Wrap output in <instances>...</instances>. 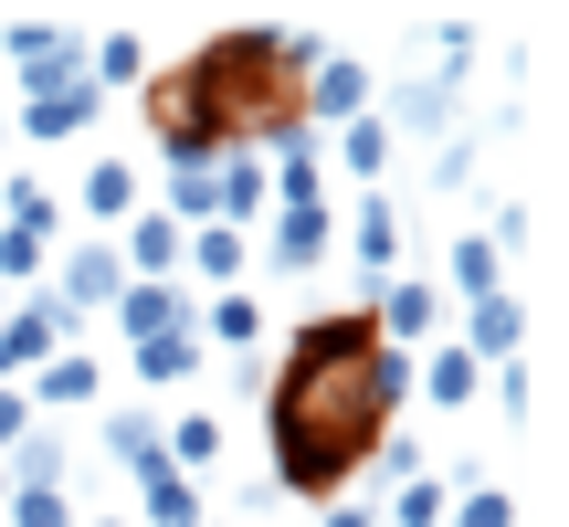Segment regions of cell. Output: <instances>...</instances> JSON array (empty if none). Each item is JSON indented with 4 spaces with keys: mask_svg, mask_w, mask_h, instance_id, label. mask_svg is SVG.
I'll list each match as a JSON object with an SVG mask.
<instances>
[{
    "mask_svg": "<svg viewBox=\"0 0 569 527\" xmlns=\"http://www.w3.org/2000/svg\"><path fill=\"white\" fill-rule=\"evenodd\" d=\"M96 527H138V517H96Z\"/></svg>",
    "mask_w": 569,
    "mask_h": 527,
    "instance_id": "34",
    "label": "cell"
},
{
    "mask_svg": "<svg viewBox=\"0 0 569 527\" xmlns=\"http://www.w3.org/2000/svg\"><path fill=\"white\" fill-rule=\"evenodd\" d=\"M42 296H53L74 327H84V317H106V306L127 296V264H117V243H74V253L53 264V285H42Z\"/></svg>",
    "mask_w": 569,
    "mask_h": 527,
    "instance_id": "6",
    "label": "cell"
},
{
    "mask_svg": "<svg viewBox=\"0 0 569 527\" xmlns=\"http://www.w3.org/2000/svg\"><path fill=\"white\" fill-rule=\"evenodd\" d=\"M138 507H148V527H201L211 507H201V486H190V475H138Z\"/></svg>",
    "mask_w": 569,
    "mask_h": 527,
    "instance_id": "24",
    "label": "cell"
},
{
    "mask_svg": "<svg viewBox=\"0 0 569 527\" xmlns=\"http://www.w3.org/2000/svg\"><path fill=\"white\" fill-rule=\"evenodd\" d=\"M443 527H517V496L475 475V486H465V496H453V507H443Z\"/></svg>",
    "mask_w": 569,
    "mask_h": 527,
    "instance_id": "28",
    "label": "cell"
},
{
    "mask_svg": "<svg viewBox=\"0 0 569 527\" xmlns=\"http://www.w3.org/2000/svg\"><path fill=\"white\" fill-rule=\"evenodd\" d=\"M390 159H401V138H390V127H380V106H369V117H348V127H338V169H359L369 190L390 180Z\"/></svg>",
    "mask_w": 569,
    "mask_h": 527,
    "instance_id": "20",
    "label": "cell"
},
{
    "mask_svg": "<svg viewBox=\"0 0 569 527\" xmlns=\"http://www.w3.org/2000/svg\"><path fill=\"white\" fill-rule=\"evenodd\" d=\"M369 338L380 348H422V338H443V285H422V275H390L380 285V306H369Z\"/></svg>",
    "mask_w": 569,
    "mask_h": 527,
    "instance_id": "7",
    "label": "cell"
},
{
    "mask_svg": "<svg viewBox=\"0 0 569 527\" xmlns=\"http://www.w3.org/2000/svg\"><path fill=\"white\" fill-rule=\"evenodd\" d=\"M0 517H11V527H74V496H63V486H11Z\"/></svg>",
    "mask_w": 569,
    "mask_h": 527,
    "instance_id": "29",
    "label": "cell"
},
{
    "mask_svg": "<svg viewBox=\"0 0 569 527\" xmlns=\"http://www.w3.org/2000/svg\"><path fill=\"white\" fill-rule=\"evenodd\" d=\"M96 390H106V369L84 359V348H53V359H42L32 380H21V401H32V411H84Z\"/></svg>",
    "mask_w": 569,
    "mask_h": 527,
    "instance_id": "15",
    "label": "cell"
},
{
    "mask_svg": "<svg viewBox=\"0 0 569 527\" xmlns=\"http://www.w3.org/2000/svg\"><path fill=\"white\" fill-rule=\"evenodd\" d=\"M74 211H84V222H127V211H148L138 159H96V169L74 180Z\"/></svg>",
    "mask_w": 569,
    "mask_h": 527,
    "instance_id": "17",
    "label": "cell"
},
{
    "mask_svg": "<svg viewBox=\"0 0 569 527\" xmlns=\"http://www.w3.org/2000/svg\"><path fill=\"white\" fill-rule=\"evenodd\" d=\"M453 117H465V63H443V74H411L401 96L380 106L390 138H432V127H453Z\"/></svg>",
    "mask_w": 569,
    "mask_h": 527,
    "instance_id": "8",
    "label": "cell"
},
{
    "mask_svg": "<svg viewBox=\"0 0 569 527\" xmlns=\"http://www.w3.org/2000/svg\"><path fill=\"white\" fill-rule=\"evenodd\" d=\"M306 527H380V507H327V517H306Z\"/></svg>",
    "mask_w": 569,
    "mask_h": 527,
    "instance_id": "33",
    "label": "cell"
},
{
    "mask_svg": "<svg viewBox=\"0 0 569 527\" xmlns=\"http://www.w3.org/2000/svg\"><path fill=\"white\" fill-rule=\"evenodd\" d=\"M190 338H201V348H232V359H243V348L264 338V306H253L243 285H232V296H201V306H190Z\"/></svg>",
    "mask_w": 569,
    "mask_h": 527,
    "instance_id": "18",
    "label": "cell"
},
{
    "mask_svg": "<svg viewBox=\"0 0 569 527\" xmlns=\"http://www.w3.org/2000/svg\"><path fill=\"white\" fill-rule=\"evenodd\" d=\"M338 253V211H264V264L274 275H317Z\"/></svg>",
    "mask_w": 569,
    "mask_h": 527,
    "instance_id": "11",
    "label": "cell"
},
{
    "mask_svg": "<svg viewBox=\"0 0 569 527\" xmlns=\"http://www.w3.org/2000/svg\"><path fill=\"white\" fill-rule=\"evenodd\" d=\"M21 432H32V401H21V390H11V380H0V454H11V444H21Z\"/></svg>",
    "mask_w": 569,
    "mask_h": 527,
    "instance_id": "32",
    "label": "cell"
},
{
    "mask_svg": "<svg viewBox=\"0 0 569 527\" xmlns=\"http://www.w3.org/2000/svg\"><path fill=\"white\" fill-rule=\"evenodd\" d=\"M211 180H222V222L232 232H253L274 211V190H264V148H222V159H211Z\"/></svg>",
    "mask_w": 569,
    "mask_h": 527,
    "instance_id": "16",
    "label": "cell"
},
{
    "mask_svg": "<svg viewBox=\"0 0 569 527\" xmlns=\"http://www.w3.org/2000/svg\"><path fill=\"white\" fill-rule=\"evenodd\" d=\"M53 348H74V317H63V306L42 296V285H32L21 306H0V380H11V390L32 380V369L53 359Z\"/></svg>",
    "mask_w": 569,
    "mask_h": 527,
    "instance_id": "3",
    "label": "cell"
},
{
    "mask_svg": "<svg viewBox=\"0 0 569 527\" xmlns=\"http://www.w3.org/2000/svg\"><path fill=\"white\" fill-rule=\"evenodd\" d=\"M96 117H106V96L84 84V53H63V63H42V74H21V117H11V138L63 148V138H84Z\"/></svg>",
    "mask_w": 569,
    "mask_h": 527,
    "instance_id": "2",
    "label": "cell"
},
{
    "mask_svg": "<svg viewBox=\"0 0 569 527\" xmlns=\"http://www.w3.org/2000/svg\"><path fill=\"white\" fill-rule=\"evenodd\" d=\"M264 190H274V211H327V138L317 127H274L264 138Z\"/></svg>",
    "mask_w": 569,
    "mask_h": 527,
    "instance_id": "4",
    "label": "cell"
},
{
    "mask_svg": "<svg viewBox=\"0 0 569 527\" xmlns=\"http://www.w3.org/2000/svg\"><path fill=\"white\" fill-rule=\"evenodd\" d=\"M411 401V359L369 338V317H306L274 369V496H338L380 454L390 411Z\"/></svg>",
    "mask_w": 569,
    "mask_h": 527,
    "instance_id": "1",
    "label": "cell"
},
{
    "mask_svg": "<svg viewBox=\"0 0 569 527\" xmlns=\"http://www.w3.org/2000/svg\"><path fill=\"white\" fill-rule=\"evenodd\" d=\"M369 96H380V74H369L359 53H327V63H306L296 117H306V127H348V117H369Z\"/></svg>",
    "mask_w": 569,
    "mask_h": 527,
    "instance_id": "5",
    "label": "cell"
},
{
    "mask_svg": "<svg viewBox=\"0 0 569 527\" xmlns=\"http://www.w3.org/2000/svg\"><path fill=\"white\" fill-rule=\"evenodd\" d=\"M0 232L53 243V232H63V190H53V180H11V190H0Z\"/></svg>",
    "mask_w": 569,
    "mask_h": 527,
    "instance_id": "21",
    "label": "cell"
},
{
    "mask_svg": "<svg viewBox=\"0 0 569 527\" xmlns=\"http://www.w3.org/2000/svg\"><path fill=\"white\" fill-rule=\"evenodd\" d=\"M190 306H201L190 285H127L106 317H117V338H127V348H148V338H190Z\"/></svg>",
    "mask_w": 569,
    "mask_h": 527,
    "instance_id": "10",
    "label": "cell"
},
{
    "mask_svg": "<svg viewBox=\"0 0 569 527\" xmlns=\"http://www.w3.org/2000/svg\"><path fill=\"white\" fill-rule=\"evenodd\" d=\"M106 454H117L127 475H159L169 454H159V411H106Z\"/></svg>",
    "mask_w": 569,
    "mask_h": 527,
    "instance_id": "25",
    "label": "cell"
},
{
    "mask_svg": "<svg viewBox=\"0 0 569 527\" xmlns=\"http://www.w3.org/2000/svg\"><path fill=\"white\" fill-rule=\"evenodd\" d=\"M443 275H453V296H465V306H486V296H507V253H496L486 232H465V243H453V264H443Z\"/></svg>",
    "mask_w": 569,
    "mask_h": 527,
    "instance_id": "23",
    "label": "cell"
},
{
    "mask_svg": "<svg viewBox=\"0 0 569 527\" xmlns=\"http://www.w3.org/2000/svg\"><path fill=\"white\" fill-rule=\"evenodd\" d=\"M411 390H422L432 411H475V390H486V369H475L465 348L443 338V348H432V359H411Z\"/></svg>",
    "mask_w": 569,
    "mask_h": 527,
    "instance_id": "19",
    "label": "cell"
},
{
    "mask_svg": "<svg viewBox=\"0 0 569 527\" xmlns=\"http://www.w3.org/2000/svg\"><path fill=\"white\" fill-rule=\"evenodd\" d=\"M443 507H453L443 475H401V486H390V527H443Z\"/></svg>",
    "mask_w": 569,
    "mask_h": 527,
    "instance_id": "27",
    "label": "cell"
},
{
    "mask_svg": "<svg viewBox=\"0 0 569 527\" xmlns=\"http://www.w3.org/2000/svg\"><path fill=\"white\" fill-rule=\"evenodd\" d=\"M243 264H253V232H232V222H201V232L180 243V275L211 285V296H232V285H243Z\"/></svg>",
    "mask_w": 569,
    "mask_h": 527,
    "instance_id": "14",
    "label": "cell"
},
{
    "mask_svg": "<svg viewBox=\"0 0 569 527\" xmlns=\"http://www.w3.org/2000/svg\"><path fill=\"white\" fill-rule=\"evenodd\" d=\"M180 243H190V232L169 222V211H127V222H117V264H127V285H180Z\"/></svg>",
    "mask_w": 569,
    "mask_h": 527,
    "instance_id": "9",
    "label": "cell"
},
{
    "mask_svg": "<svg viewBox=\"0 0 569 527\" xmlns=\"http://www.w3.org/2000/svg\"><path fill=\"white\" fill-rule=\"evenodd\" d=\"M496 411H507V422H528V359L496 369Z\"/></svg>",
    "mask_w": 569,
    "mask_h": 527,
    "instance_id": "31",
    "label": "cell"
},
{
    "mask_svg": "<svg viewBox=\"0 0 569 527\" xmlns=\"http://www.w3.org/2000/svg\"><path fill=\"white\" fill-rule=\"evenodd\" d=\"M453 348H465V359L475 369H507L517 359V348H528V306H517V285H507V296H486V306H465V338H453Z\"/></svg>",
    "mask_w": 569,
    "mask_h": 527,
    "instance_id": "12",
    "label": "cell"
},
{
    "mask_svg": "<svg viewBox=\"0 0 569 527\" xmlns=\"http://www.w3.org/2000/svg\"><path fill=\"white\" fill-rule=\"evenodd\" d=\"M42 264H53V243H32V232H0V285H42Z\"/></svg>",
    "mask_w": 569,
    "mask_h": 527,
    "instance_id": "30",
    "label": "cell"
},
{
    "mask_svg": "<svg viewBox=\"0 0 569 527\" xmlns=\"http://www.w3.org/2000/svg\"><path fill=\"white\" fill-rule=\"evenodd\" d=\"M348 264H359L369 285L401 275V201H390V190H369V201H359V222H348Z\"/></svg>",
    "mask_w": 569,
    "mask_h": 527,
    "instance_id": "13",
    "label": "cell"
},
{
    "mask_svg": "<svg viewBox=\"0 0 569 527\" xmlns=\"http://www.w3.org/2000/svg\"><path fill=\"white\" fill-rule=\"evenodd\" d=\"M0 507H11V475H0Z\"/></svg>",
    "mask_w": 569,
    "mask_h": 527,
    "instance_id": "35",
    "label": "cell"
},
{
    "mask_svg": "<svg viewBox=\"0 0 569 527\" xmlns=\"http://www.w3.org/2000/svg\"><path fill=\"white\" fill-rule=\"evenodd\" d=\"M127 359H138V380H148V390H180L190 369L211 359V348H201V338H148V348H127Z\"/></svg>",
    "mask_w": 569,
    "mask_h": 527,
    "instance_id": "26",
    "label": "cell"
},
{
    "mask_svg": "<svg viewBox=\"0 0 569 527\" xmlns=\"http://www.w3.org/2000/svg\"><path fill=\"white\" fill-rule=\"evenodd\" d=\"M201 527H232V517H201Z\"/></svg>",
    "mask_w": 569,
    "mask_h": 527,
    "instance_id": "36",
    "label": "cell"
},
{
    "mask_svg": "<svg viewBox=\"0 0 569 527\" xmlns=\"http://www.w3.org/2000/svg\"><path fill=\"white\" fill-rule=\"evenodd\" d=\"M63 465H74V454H63V432H53V422H32L11 454H0V475H11V486H63Z\"/></svg>",
    "mask_w": 569,
    "mask_h": 527,
    "instance_id": "22",
    "label": "cell"
}]
</instances>
